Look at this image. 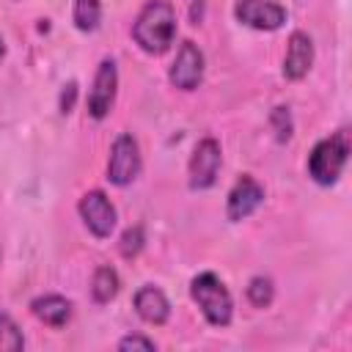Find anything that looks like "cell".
Returning <instances> with one entry per match:
<instances>
[{
	"mask_svg": "<svg viewBox=\"0 0 352 352\" xmlns=\"http://www.w3.org/2000/svg\"><path fill=\"white\" fill-rule=\"evenodd\" d=\"M201 8H204V3L198 0V6H192V19H201Z\"/></svg>",
	"mask_w": 352,
	"mask_h": 352,
	"instance_id": "obj_22",
	"label": "cell"
},
{
	"mask_svg": "<svg viewBox=\"0 0 352 352\" xmlns=\"http://www.w3.org/2000/svg\"><path fill=\"white\" fill-rule=\"evenodd\" d=\"M264 204V187L250 176V173H242L234 187L228 190V198H226V217L231 223H239L245 217H250L258 206Z\"/></svg>",
	"mask_w": 352,
	"mask_h": 352,
	"instance_id": "obj_10",
	"label": "cell"
},
{
	"mask_svg": "<svg viewBox=\"0 0 352 352\" xmlns=\"http://www.w3.org/2000/svg\"><path fill=\"white\" fill-rule=\"evenodd\" d=\"M349 151H352V143H349V129H338L333 132L330 138H322L311 154H308V176L322 184V187H330L338 182V176L344 173L346 162H349Z\"/></svg>",
	"mask_w": 352,
	"mask_h": 352,
	"instance_id": "obj_2",
	"label": "cell"
},
{
	"mask_svg": "<svg viewBox=\"0 0 352 352\" xmlns=\"http://www.w3.org/2000/svg\"><path fill=\"white\" fill-rule=\"evenodd\" d=\"M248 300H250V305H256V308H267V305L275 300L272 278H267V275L250 278V283H248Z\"/></svg>",
	"mask_w": 352,
	"mask_h": 352,
	"instance_id": "obj_16",
	"label": "cell"
},
{
	"mask_svg": "<svg viewBox=\"0 0 352 352\" xmlns=\"http://www.w3.org/2000/svg\"><path fill=\"white\" fill-rule=\"evenodd\" d=\"M116 94H118V69H116L113 58H104L96 66L94 85L88 91V116L96 118V121L107 118V113L116 104Z\"/></svg>",
	"mask_w": 352,
	"mask_h": 352,
	"instance_id": "obj_6",
	"label": "cell"
},
{
	"mask_svg": "<svg viewBox=\"0 0 352 352\" xmlns=\"http://www.w3.org/2000/svg\"><path fill=\"white\" fill-rule=\"evenodd\" d=\"M146 245V234H143V226H132L121 234V242H118V250L124 258H135Z\"/></svg>",
	"mask_w": 352,
	"mask_h": 352,
	"instance_id": "obj_19",
	"label": "cell"
},
{
	"mask_svg": "<svg viewBox=\"0 0 352 352\" xmlns=\"http://www.w3.org/2000/svg\"><path fill=\"white\" fill-rule=\"evenodd\" d=\"M236 22L253 28V30H278L286 22V8L275 0H236L234 6Z\"/></svg>",
	"mask_w": 352,
	"mask_h": 352,
	"instance_id": "obj_9",
	"label": "cell"
},
{
	"mask_svg": "<svg viewBox=\"0 0 352 352\" xmlns=\"http://www.w3.org/2000/svg\"><path fill=\"white\" fill-rule=\"evenodd\" d=\"M132 305H135V314L148 324H165L170 316V302H168L165 292L151 286V283H146L135 292Z\"/></svg>",
	"mask_w": 352,
	"mask_h": 352,
	"instance_id": "obj_12",
	"label": "cell"
},
{
	"mask_svg": "<svg viewBox=\"0 0 352 352\" xmlns=\"http://www.w3.org/2000/svg\"><path fill=\"white\" fill-rule=\"evenodd\" d=\"M72 19H74V28L82 33L96 30L102 22V0H74Z\"/></svg>",
	"mask_w": 352,
	"mask_h": 352,
	"instance_id": "obj_15",
	"label": "cell"
},
{
	"mask_svg": "<svg viewBox=\"0 0 352 352\" xmlns=\"http://www.w3.org/2000/svg\"><path fill=\"white\" fill-rule=\"evenodd\" d=\"M25 346V336L8 314H0V352H19Z\"/></svg>",
	"mask_w": 352,
	"mask_h": 352,
	"instance_id": "obj_17",
	"label": "cell"
},
{
	"mask_svg": "<svg viewBox=\"0 0 352 352\" xmlns=\"http://www.w3.org/2000/svg\"><path fill=\"white\" fill-rule=\"evenodd\" d=\"M314 66V41L308 33L294 30L289 36V47L283 55V77L286 80H302Z\"/></svg>",
	"mask_w": 352,
	"mask_h": 352,
	"instance_id": "obj_11",
	"label": "cell"
},
{
	"mask_svg": "<svg viewBox=\"0 0 352 352\" xmlns=\"http://www.w3.org/2000/svg\"><path fill=\"white\" fill-rule=\"evenodd\" d=\"M30 311L38 322L50 327H63L72 319V300H66L63 294H41L30 302Z\"/></svg>",
	"mask_w": 352,
	"mask_h": 352,
	"instance_id": "obj_13",
	"label": "cell"
},
{
	"mask_svg": "<svg viewBox=\"0 0 352 352\" xmlns=\"http://www.w3.org/2000/svg\"><path fill=\"white\" fill-rule=\"evenodd\" d=\"M140 146L129 132H121L110 146L107 160V179L116 187H126L140 176Z\"/></svg>",
	"mask_w": 352,
	"mask_h": 352,
	"instance_id": "obj_4",
	"label": "cell"
},
{
	"mask_svg": "<svg viewBox=\"0 0 352 352\" xmlns=\"http://www.w3.org/2000/svg\"><path fill=\"white\" fill-rule=\"evenodd\" d=\"M3 55H6V44H3V36H0V60H3Z\"/></svg>",
	"mask_w": 352,
	"mask_h": 352,
	"instance_id": "obj_23",
	"label": "cell"
},
{
	"mask_svg": "<svg viewBox=\"0 0 352 352\" xmlns=\"http://www.w3.org/2000/svg\"><path fill=\"white\" fill-rule=\"evenodd\" d=\"M74 99H77V82L63 85V91H60V113L63 116H69L74 110Z\"/></svg>",
	"mask_w": 352,
	"mask_h": 352,
	"instance_id": "obj_21",
	"label": "cell"
},
{
	"mask_svg": "<svg viewBox=\"0 0 352 352\" xmlns=\"http://www.w3.org/2000/svg\"><path fill=\"white\" fill-rule=\"evenodd\" d=\"M118 289H121V280H118V272L110 267V264H102V267H96V272H94V280H91V297L96 300V302H110L116 294H118Z\"/></svg>",
	"mask_w": 352,
	"mask_h": 352,
	"instance_id": "obj_14",
	"label": "cell"
},
{
	"mask_svg": "<svg viewBox=\"0 0 352 352\" xmlns=\"http://www.w3.org/2000/svg\"><path fill=\"white\" fill-rule=\"evenodd\" d=\"M118 349H121V352H126V349H143V352H154V349H157V344H154L151 338H146V336H124V338L118 341Z\"/></svg>",
	"mask_w": 352,
	"mask_h": 352,
	"instance_id": "obj_20",
	"label": "cell"
},
{
	"mask_svg": "<svg viewBox=\"0 0 352 352\" xmlns=\"http://www.w3.org/2000/svg\"><path fill=\"white\" fill-rule=\"evenodd\" d=\"M77 212L85 223V228L96 236V239H107L116 228V220H118V212L113 206V201L107 198L104 190H88L80 204H77Z\"/></svg>",
	"mask_w": 352,
	"mask_h": 352,
	"instance_id": "obj_5",
	"label": "cell"
},
{
	"mask_svg": "<svg viewBox=\"0 0 352 352\" xmlns=\"http://www.w3.org/2000/svg\"><path fill=\"white\" fill-rule=\"evenodd\" d=\"M190 297L201 308L204 319L214 327H228L234 319V297L214 272H201L190 283Z\"/></svg>",
	"mask_w": 352,
	"mask_h": 352,
	"instance_id": "obj_3",
	"label": "cell"
},
{
	"mask_svg": "<svg viewBox=\"0 0 352 352\" xmlns=\"http://www.w3.org/2000/svg\"><path fill=\"white\" fill-rule=\"evenodd\" d=\"M168 80L179 91H195L201 85V80H204V52L198 50L195 41H182V47H179V52L170 63Z\"/></svg>",
	"mask_w": 352,
	"mask_h": 352,
	"instance_id": "obj_8",
	"label": "cell"
},
{
	"mask_svg": "<svg viewBox=\"0 0 352 352\" xmlns=\"http://www.w3.org/2000/svg\"><path fill=\"white\" fill-rule=\"evenodd\" d=\"M135 44L148 55H162L176 38V8L170 0H146L135 25Z\"/></svg>",
	"mask_w": 352,
	"mask_h": 352,
	"instance_id": "obj_1",
	"label": "cell"
},
{
	"mask_svg": "<svg viewBox=\"0 0 352 352\" xmlns=\"http://www.w3.org/2000/svg\"><path fill=\"white\" fill-rule=\"evenodd\" d=\"M270 126H272V132H275V140H278V143H286V140L292 138V132H294V121H292L289 107H283V104L272 107V113H270Z\"/></svg>",
	"mask_w": 352,
	"mask_h": 352,
	"instance_id": "obj_18",
	"label": "cell"
},
{
	"mask_svg": "<svg viewBox=\"0 0 352 352\" xmlns=\"http://www.w3.org/2000/svg\"><path fill=\"white\" fill-rule=\"evenodd\" d=\"M220 162H223L220 143L214 138L198 140L192 148V157H190V187L192 190H209L217 182Z\"/></svg>",
	"mask_w": 352,
	"mask_h": 352,
	"instance_id": "obj_7",
	"label": "cell"
}]
</instances>
